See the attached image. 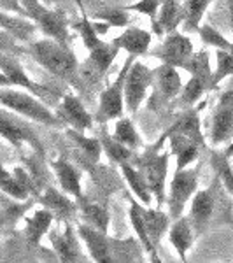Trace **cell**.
Instances as JSON below:
<instances>
[{"label":"cell","mask_w":233,"mask_h":263,"mask_svg":"<svg viewBox=\"0 0 233 263\" xmlns=\"http://www.w3.org/2000/svg\"><path fill=\"white\" fill-rule=\"evenodd\" d=\"M28 51L33 60L56 78L70 81L77 74V60L67 44H62L54 39H42L32 42Z\"/></svg>","instance_id":"1"},{"label":"cell","mask_w":233,"mask_h":263,"mask_svg":"<svg viewBox=\"0 0 233 263\" xmlns=\"http://www.w3.org/2000/svg\"><path fill=\"white\" fill-rule=\"evenodd\" d=\"M25 14L35 21L37 28H41L42 33L54 39L62 44H70V33L69 25H67L65 14L60 11L48 9L41 4V0H20Z\"/></svg>","instance_id":"2"},{"label":"cell","mask_w":233,"mask_h":263,"mask_svg":"<svg viewBox=\"0 0 233 263\" xmlns=\"http://www.w3.org/2000/svg\"><path fill=\"white\" fill-rule=\"evenodd\" d=\"M0 105L21 114V116L30 118L33 121H39L42 125L63 126V121L60 118L54 116L42 102L33 99L28 93L16 90H0Z\"/></svg>","instance_id":"3"},{"label":"cell","mask_w":233,"mask_h":263,"mask_svg":"<svg viewBox=\"0 0 233 263\" xmlns=\"http://www.w3.org/2000/svg\"><path fill=\"white\" fill-rule=\"evenodd\" d=\"M184 70L191 72V79L183 88L179 99V107H191L207 90H212V72L209 65V54L205 51L193 54L189 63L186 65Z\"/></svg>","instance_id":"4"},{"label":"cell","mask_w":233,"mask_h":263,"mask_svg":"<svg viewBox=\"0 0 233 263\" xmlns=\"http://www.w3.org/2000/svg\"><path fill=\"white\" fill-rule=\"evenodd\" d=\"M151 86H152V93L147 105L151 109H163L168 102L179 95L181 88H183V81H181L177 67L163 63L160 69L152 72Z\"/></svg>","instance_id":"5"},{"label":"cell","mask_w":233,"mask_h":263,"mask_svg":"<svg viewBox=\"0 0 233 263\" xmlns=\"http://www.w3.org/2000/svg\"><path fill=\"white\" fill-rule=\"evenodd\" d=\"M133 62V57L130 54L126 58V63L123 67L121 74L118 76V79L114 81L107 90L102 91L100 95V105H99V111L95 114V121L104 123L109 120H114V118H121L123 111H125V78H126V72H128L130 65Z\"/></svg>","instance_id":"6"},{"label":"cell","mask_w":233,"mask_h":263,"mask_svg":"<svg viewBox=\"0 0 233 263\" xmlns=\"http://www.w3.org/2000/svg\"><path fill=\"white\" fill-rule=\"evenodd\" d=\"M152 83V72L144 63L137 62L130 65L125 78V105L130 114H135L146 99L147 88Z\"/></svg>","instance_id":"7"},{"label":"cell","mask_w":233,"mask_h":263,"mask_svg":"<svg viewBox=\"0 0 233 263\" xmlns=\"http://www.w3.org/2000/svg\"><path fill=\"white\" fill-rule=\"evenodd\" d=\"M198 186V172L193 168H179L173 174L170 182V197H168V214L173 219L181 218L186 203L197 192Z\"/></svg>","instance_id":"8"},{"label":"cell","mask_w":233,"mask_h":263,"mask_svg":"<svg viewBox=\"0 0 233 263\" xmlns=\"http://www.w3.org/2000/svg\"><path fill=\"white\" fill-rule=\"evenodd\" d=\"M167 165H168V153L160 155L142 156L137 162V168L144 174L152 198H156L158 205L165 202V177H167Z\"/></svg>","instance_id":"9"},{"label":"cell","mask_w":233,"mask_h":263,"mask_svg":"<svg viewBox=\"0 0 233 263\" xmlns=\"http://www.w3.org/2000/svg\"><path fill=\"white\" fill-rule=\"evenodd\" d=\"M151 54L160 58L163 63L179 67V69H186V65H188L193 57L191 39L177 32L167 33V39L162 42L160 49L152 51Z\"/></svg>","instance_id":"10"},{"label":"cell","mask_w":233,"mask_h":263,"mask_svg":"<svg viewBox=\"0 0 233 263\" xmlns=\"http://www.w3.org/2000/svg\"><path fill=\"white\" fill-rule=\"evenodd\" d=\"M214 207H216V182L210 188L198 192L191 202V211H189L188 219L197 235L203 233V230L207 228L210 218H212Z\"/></svg>","instance_id":"11"},{"label":"cell","mask_w":233,"mask_h":263,"mask_svg":"<svg viewBox=\"0 0 233 263\" xmlns=\"http://www.w3.org/2000/svg\"><path fill=\"white\" fill-rule=\"evenodd\" d=\"M233 137V91L221 95L219 105L216 109L210 141L212 144H221Z\"/></svg>","instance_id":"12"},{"label":"cell","mask_w":233,"mask_h":263,"mask_svg":"<svg viewBox=\"0 0 233 263\" xmlns=\"http://www.w3.org/2000/svg\"><path fill=\"white\" fill-rule=\"evenodd\" d=\"M77 233L84 240L86 248L90 249L93 260L100 263L112 261V251H111L112 240L107 237V232H102L99 228L86 223V224H79Z\"/></svg>","instance_id":"13"},{"label":"cell","mask_w":233,"mask_h":263,"mask_svg":"<svg viewBox=\"0 0 233 263\" xmlns=\"http://www.w3.org/2000/svg\"><path fill=\"white\" fill-rule=\"evenodd\" d=\"M0 70L7 76V79L11 81V84L27 88V90H30L32 93H35V95L42 97V99L48 97V90H46L44 86H41V84L33 83L32 79L28 78L27 72L23 70V67L20 65V62L16 60L14 54L2 53V51H0Z\"/></svg>","instance_id":"14"},{"label":"cell","mask_w":233,"mask_h":263,"mask_svg":"<svg viewBox=\"0 0 233 263\" xmlns=\"http://www.w3.org/2000/svg\"><path fill=\"white\" fill-rule=\"evenodd\" d=\"M0 135L4 139H7L16 147H20L23 142H28L33 147H37L39 151L42 149L37 135L28 126H25L23 123L16 121L9 112H4V111H0Z\"/></svg>","instance_id":"15"},{"label":"cell","mask_w":233,"mask_h":263,"mask_svg":"<svg viewBox=\"0 0 233 263\" xmlns=\"http://www.w3.org/2000/svg\"><path fill=\"white\" fill-rule=\"evenodd\" d=\"M51 242L62 261H83V254L79 249V242L74 235V230L69 223H65V230H53L49 233Z\"/></svg>","instance_id":"16"},{"label":"cell","mask_w":233,"mask_h":263,"mask_svg":"<svg viewBox=\"0 0 233 263\" xmlns=\"http://www.w3.org/2000/svg\"><path fill=\"white\" fill-rule=\"evenodd\" d=\"M162 9H160L158 18L152 21V30L158 35L162 33L176 32L177 25L184 20V11L181 0H162Z\"/></svg>","instance_id":"17"},{"label":"cell","mask_w":233,"mask_h":263,"mask_svg":"<svg viewBox=\"0 0 233 263\" xmlns=\"http://www.w3.org/2000/svg\"><path fill=\"white\" fill-rule=\"evenodd\" d=\"M60 116L63 118V121L70 123L79 132L88 130L93 126V118L88 114V111L84 109V105L81 104V100L77 97H72V95L63 97L60 105Z\"/></svg>","instance_id":"18"},{"label":"cell","mask_w":233,"mask_h":263,"mask_svg":"<svg viewBox=\"0 0 233 263\" xmlns=\"http://www.w3.org/2000/svg\"><path fill=\"white\" fill-rule=\"evenodd\" d=\"M51 167L54 168V174H56L58 182H60L63 192L72 195V197H75L77 200H83L81 174L77 172V168H75L70 162H67L65 158H60V160H56V162H53Z\"/></svg>","instance_id":"19"},{"label":"cell","mask_w":233,"mask_h":263,"mask_svg":"<svg viewBox=\"0 0 233 263\" xmlns=\"http://www.w3.org/2000/svg\"><path fill=\"white\" fill-rule=\"evenodd\" d=\"M112 44L118 46L120 49H126L128 54H132V57H139V54H144L149 49L151 33L141 30V28H128L121 35H118L112 41Z\"/></svg>","instance_id":"20"},{"label":"cell","mask_w":233,"mask_h":263,"mask_svg":"<svg viewBox=\"0 0 233 263\" xmlns=\"http://www.w3.org/2000/svg\"><path fill=\"white\" fill-rule=\"evenodd\" d=\"M0 28L11 33L16 41L28 42L32 41L33 33L37 32V25L32 21L20 18V16H11L7 11H0Z\"/></svg>","instance_id":"21"},{"label":"cell","mask_w":233,"mask_h":263,"mask_svg":"<svg viewBox=\"0 0 233 263\" xmlns=\"http://www.w3.org/2000/svg\"><path fill=\"white\" fill-rule=\"evenodd\" d=\"M168 237H170L172 246L177 249V253H179L181 260L186 261V253H188V249L193 246V237H195V232H193V227H191V223H189V219L183 218V216L177 218L176 223L172 224Z\"/></svg>","instance_id":"22"},{"label":"cell","mask_w":233,"mask_h":263,"mask_svg":"<svg viewBox=\"0 0 233 263\" xmlns=\"http://www.w3.org/2000/svg\"><path fill=\"white\" fill-rule=\"evenodd\" d=\"M168 135H170L172 151L177 155V171L191 165L198 158V147H200V144L181 134H168Z\"/></svg>","instance_id":"23"},{"label":"cell","mask_w":233,"mask_h":263,"mask_svg":"<svg viewBox=\"0 0 233 263\" xmlns=\"http://www.w3.org/2000/svg\"><path fill=\"white\" fill-rule=\"evenodd\" d=\"M41 202L46 209H49L53 214H58L62 219H69L75 213V203L53 186L46 190L44 195L41 197Z\"/></svg>","instance_id":"24"},{"label":"cell","mask_w":233,"mask_h":263,"mask_svg":"<svg viewBox=\"0 0 233 263\" xmlns=\"http://www.w3.org/2000/svg\"><path fill=\"white\" fill-rule=\"evenodd\" d=\"M141 213L144 218V224H146L147 235H149L152 246L158 248L163 233L167 232V228H168V216L163 214L162 211L144 209V207H141Z\"/></svg>","instance_id":"25"},{"label":"cell","mask_w":233,"mask_h":263,"mask_svg":"<svg viewBox=\"0 0 233 263\" xmlns=\"http://www.w3.org/2000/svg\"><path fill=\"white\" fill-rule=\"evenodd\" d=\"M121 172H123V176H125V179L128 181L130 188L133 190V193L141 198V202L149 205L152 200V193L149 190V184H147L146 177H144V174L139 171V168L132 167L128 162L121 163Z\"/></svg>","instance_id":"26"},{"label":"cell","mask_w":233,"mask_h":263,"mask_svg":"<svg viewBox=\"0 0 233 263\" xmlns=\"http://www.w3.org/2000/svg\"><path fill=\"white\" fill-rule=\"evenodd\" d=\"M168 134L186 135V137L193 139L195 142H198L200 146H203V137H202V132H200V120H198L197 111H193L191 107H189L188 111L176 121V125L172 126Z\"/></svg>","instance_id":"27"},{"label":"cell","mask_w":233,"mask_h":263,"mask_svg":"<svg viewBox=\"0 0 233 263\" xmlns=\"http://www.w3.org/2000/svg\"><path fill=\"white\" fill-rule=\"evenodd\" d=\"M54 214L49 209H41L33 214V218L27 219V239L30 244H39L46 232L49 230Z\"/></svg>","instance_id":"28"},{"label":"cell","mask_w":233,"mask_h":263,"mask_svg":"<svg viewBox=\"0 0 233 263\" xmlns=\"http://www.w3.org/2000/svg\"><path fill=\"white\" fill-rule=\"evenodd\" d=\"M112 137L128 147H141L142 146L141 135H139V132L135 130V126L130 118H120V120H118L116 130H114Z\"/></svg>","instance_id":"29"},{"label":"cell","mask_w":233,"mask_h":263,"mask_svg":"<svg viewBox=\"0 0 233 263\" xmlns=\"http://www.w3.org/2000/svg\"><path fill=\"white\" fill-rule=\"evenodd\" d=\"M210 0H186L183 4V11H184V27L186 30H197L200 20L205 12L207 6H209Z\"/></svg>","instance_id":"30"},{"label":"cell","mask_w":233,"mask_h":263,"mask_svg":"<svg viewBox=\"0 0 233 263\" xmlns=\"http://www.w3.org/2000/svg\"><path fill=\"white\" fill-rule=\"evenodd\" d=\"M130 219H132V224L135 228V232H137L139 239H141L142 246L146 248V251H149V254L152 256V260L158 261V258H156V248L152 246L149 235H147V230H146V224H144V218H142V213H141V205L139 203H132V207H130Z\"/></svg>","instance_id":"31"},{"label":"cell","mask_w":233,"mask_h":263,"mask_svg":"<svg viewBox=\"0 0 233 263\" xmlns=\"http://www.w3.org/2000/svg\"><path fill=\"white\" fill-rule=\"evenodd\" d=\"M0 190L6 192L7 195H11V197H14L16 200H25L28 197V192H30L14 176H11L2 165H0Z\"/></svg>","instance_id":"32"},{"label":"cell","mask_w":233,"mask_h":263,"mask_svg":"<svg viewBox=\"0 0 233 263\" xmlns=\"http://www.w3.org/2000/svg\"><path fill=\"white\" fill-rule=\"evenodd\" d=\"M81 209H83V216L88 221V224L99 228L102 232H107V227H109L107 211L102 209V207L96 205V203H83Z\"/></svg>","instance_id":"33"},{"label":"cell","mask_w":233,"mask_h":263,"mask_svg":"<svg viewBox=\"0 0 233 263\" xmlns=\"http://www.w3.org/2000/svg\"><path fill=\"white\" fill-rule=\"evenodd\" d=\"M100 144L104 146V149L107 151L109 158H111L112 162H118L121 165L132 158V149H130L128 146H125V144H121L120 141H116L114 137L104 135V139H102Z\"/></svg>","instance_id":"34"},{"label":"cell","mask_w":233,"mask_h":263,"mask_svg":"<svg viewBox=\"0 0 233 263\" xmlns=\"http://www.w3.org/2000/svg\"><path fill=\"white\" fill-rule=\"evenodd\" d=\"M69 137L84 151V155H86V158L90 160V162H99L100 151H102L100 141H96V139H86L84 135L77 134L75 130H70L69 132Z\"/></svg>","instance_id":"35"},{"label":"cell","mask_w":233,"mask_h":263,"mask_svg":"<svg viewBox=\"0 0 233 263\" xmlns=\"http://www.w3.org/2000/svg\"><path fill=\"white\" fill-rule=\"evenodd\" d=\"M74 27H75V30L79 32V35H81V39L84 42V46L88 48V51L99 48L102 42H104V41H100L99 33H96V30L93 28V23L88 18H83L79 23H75Z\"/></svg>","instance_id":"36"},{"label":"cell","mask_w":233,"mask_h":263,"mask_svg":"<svg viewBox=\"0 0 233 263\" xmlns=\"http://www.w3.org/2000/svg\"><path fill=\"white\" fill-rule=\"evenodd\" d=\"M230 74H233V53L228 49H218V70L212 74V88Z\"/></svg>","instance_id":"37"},{"label":"cell","mask_w":233,"mask_h":263,"mask_svg":"<svg viewBox=\"0 0 233 263\" xmlns=\"http://www.w3.org/2000/svg\"><path fill=\"white\" fill-rule=\"evenodd\" d=\"M95 18L107 23L109 27H125V25L128 23V16L125 14V9L104 11V12H99Z\"/></svg>","instance_id":"38"},{"label":"cell","mask_w":233,"mask_h":263,"mask_svg":"<svg viewBox=\"0 0 233 263\" xmlns=\"http://www.w3.org/2000/svg\"><path fill=\"white\" fill-rule=\"evenodd\" d=\"M160 4H162V0H141L139 4H135V6H128V7H125V9L142 12V14L149 16V18L154 21L156 12H158V9H160Z\"/></svg>","instance_id":"39"},{"label":"cell","mask_w":233,"mask_h":263,"mask_svg":"<svg viewBox=\"0 0 233 263\" xmlns=\"http://www.w3.org/2000/svg\"><path fill=\"white\" fill-rule=\"evenodd\" d=\"M0 51L2 53H9V54H20L21 49L16 46V39L11 35V33H7L6 30H2L0 28Z\"/></svg>","instance_id":"40"},{"label":"cell","mask_w":233,"mask_h":263,"mask_svg":"<svg viewBox=\"0 0 233 263\" xmlns=\"http://www.w3.org/2000/svg\"><path fill=\"white\" fill-rule=\"evenodd\" d=\"M20 0H0V11H7V12H23V7L20 6Z\"/></svg>","instance_id":"41"},{"label":"cell","mask_w":233,"mask_h":263,"mask_svg":"<svg viewBox=\"0 0 233 263\" xmlns=\"http://www.w3.org/2000/svg\"><path fill=\"white\" fill-rule=\"evenodd\" d=\"M0 86H11V81H9V79H7V76L6 74H4V72L2 70H0Z\"/></svg>","instance_id":"42"},{"label":"cell","mask_w":233,"mask_h":263,"mask_svg":"<svg viewBox=\"0 0 233 263\" xmlns=\"http://www.w3.org/2000/svg\"><path fill=\"white\" fill-rule=\"evenodd\" d=\"M46 2H60V0H46Z\"/></svg>","instance_id":"43"},{"label":"cell","mask_w":233,"mask_h":263,"mask_svg":"<svg viewBox=\"0 0 233 263\" xmlns=\"http://www.w3.org/2000/svg\"><path fill=\"white\" fill-rule=\"evenodd\" d=\"M77 2H79V4H81V0H77Z\"/></svg>","instance_id":"44"}]
</instances>
